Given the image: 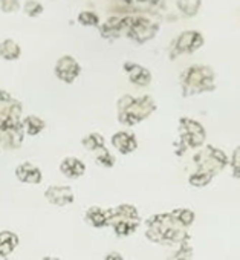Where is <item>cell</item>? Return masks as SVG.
<instances>
[{
    "mask_svg": "<svg viewBox=\"0 0 240 260\" xmlns=\"http://www.w3.org/2000/svg\"><path fill=\"white\" fill-rule=\"evenodd\" d=\"M0 55H2L4 58H8V60H14L20 55V48L10 40L4 42L2 45H0Z\"/></svg>",
    "mask_w": 240,
    "mask_h": 260,
    "instance_id": "obj_18",
    "label": "cell"
},
{
    "mask_svg": "<svg viewBox=\"0 0 240 260\" xmlns=\"http://www.w3.org/2000/svg\"><path fill=\"white\" fill-rule=\"evenodd\" d=\"M16 178L25 184H40L42 182V172L37 166L31 162H23L16 169Z\"/></svg>",
    "mask_w": 240,
    "mask_h": 260,
    "instance_id": "obj_10",
    "label": "cell"
},
{
    "mask_svg": "<svg viewBox=\"0 0 240 260\" xmlns=\"http://www.w3.org/2000/svg\"><path fill=\"white\" fill-rule=\"evenodd\" d=\"M179 134H181L182 144L190 149H197L205 141V128L197 121L190 119V118L181 119Z\"/></svg>",
    "mask_w": 240,
    "mask_h": 260,
    "instance_id": "obj_5",
    "label": "cell"
},
{
    "mask_svg": "<svg viewBox=\"0 0 240 260\" xmlns=\"http://www.w3.org/2000/svg\"><path fill=\"white\" fill-rule=\"evenodd\" d=\"M203 72H205V69H200V68H193L191 71H188V74L185 77V81H184L185 95L202 92L205 89H211L213 87V84H211L213 75L211 74L205 75Z\"/></svg>",
    "mask_w": 240,
    "mask_h": 260,
    "instance_id": "obj_6",
    "label": "cell"
},
{
    "mask_svg": "<svg viewBox=\"0 0 240 260\" xmlns=\"http://www.w3.org/2000/svg\"><path fill=\"white\" fill-rule=\"evenodd\" d=\"M55 72L58 75L60 80L66 81V83H72L78 74H80V66L77 64V61L71 57H63L55 68Z\"/></svg>",
    "mask_w": 240,
    "mask_h": 260,
    "instance_id": "obj_8",
    "label": "cell"
},
{
    "mask_svg": "<svg viewBox=\"0 0 240 260\" xmlns=\"http://www.w3.org/2000/svg\"><path fill=\"white\" fill-rule=\"evenodd\" d=\"M147 226V237L156 243H182L188 239L185 228L172 213L150 217Z\"/></svg>",
    "mask_w": 240,
    "mask_h": 260,
    "instance_id": "obj_1",
    "label": "cell"
},
{
    "mask_svg": "<svg viewBox=\"0 0 240 260\" xmlns=\"http://www.w3.org/2000/svg\"><path fill=\"white\" fill-rule=\"evenodd\" d=\"M172 214L175 216V219H176V220H178L184 228L191 226V225H193V222H194V213H193L191 210H188V208L175 210Z\"/></svg>",
    "mask_w": 240,
    "mask_h": 260,
    "instance_id": "obj_17",
    "label": "cell"
},
{
    "mask_svg": "<svg viewBox=\"0 0 240 260\" xmlns=\"http://www.w3.org/2000/svg\"><path fill=\"white\" fill-rule=\"evenodd\" d=\"M86 220L95 228H102L109 225V211H104L98 207H90L86 213Z\"/></svg>",
    "mask_w": 240,
    "mask_h": 260,
    "instance_id": "obj_12",
    "label": "cell"
},
{
    "mask_svg": "<svg viewBox=\"0 0 240 260\" xmlns=\"http://www.w3.org/2000/svg\"><path fill=\"white\" fill-rule=\"evenodd\" d=\"M194 161H196V166H197V172L203 173V175H208L211 178L217 172H220L228 162L225 153L222 150H219V149L211 147V146L205 147L199 155H196Z\"/></svg>",
    "mask_w": 240,
    "mask_h": 260,
    "instance_id": "obj_4",
    "label": "cell"
},
{
    "mask_svg": "<svg viewBox=\"0 0 240 260\" xmlns=\"http://www.w3.org/2000/svg\"><path fill=\"white\" fill-rule=\"evenodd\" d=\"M99 153L96 155V162L102 167H112L115 164V158L112 156V153L104 147L101 150H98Z\"/></svg>",
    "mask_w": 240,
    "mask_h": 260,
    "instance_id": "obj_19",
    "label": "cell"
},
{
    "mask_svg": "<svg viewBox=\"0 0 240 260\" xmlns=\"http://www.w3.org/2000/svg\"><path fill=\"white\" fill-rule=\"evenodd\" d=\"M211 179H213L211 176L196 172V173H193V175L188 178V182H190L191 185H194V187H205L207 184H210Z\"/></svg>",
    "mask_w": 240,
    "mask_h": 260,
    "instance_id": "obj_20",
    "label": "cell"
},
{
    "mask_svg": "<svg viewBox=\"0 0 240 260\" xmlns=\"http://www.w3.org/2000/svg\"><path fill=\"white\" fill-rule=\"evenodd\" d=\"M238 159H240V153H238V147L234 150V153H232V161H231V164H232V172H234V176L235 178H238L240 176V162H238Z\"/></svg>",
    "mask_w": 240,
    "mask_h": 260,
    "instance_id": "obj_21",
    "label": "cell"
},
{
    "mask_svg": "<svg viewBox=\"0 0 240 260\" xmlns=\"http://www.w3.org/2000/svg\"><path fill=\"white\" fill-rule=\"evenodd\" d=\"M23 125H25V130H26L28 135L36 137V135H39L42 130L45 128V121L40 119V118H37V116H28L23 121Z\"/></svg>",
    "mask_w": 240,
    "mask_h": 260,
    "instance_id": "obj_16",
    "label": "cell"
},
{
    "mask_svg": "<svg viewBox=\"0 0 240 260\" xmlns=\"http://www.w3.org/2000/svg\"><path fill=\"white\" fill-rule=\"evenodd\" d=\"M17 245H19V237L14 233H11V231L0 233V255L11 254Z\"/></svg>",
    "mask_w": 240,
    "mask_h": 260,
    "instance_id": "obj_14",
    "label": "cell"
},
{
    "mask_svg": "<svg viewBox=\"0 0 240 260\" xmlns=\"http://www.w3.org/2000/svg\"><path fill=\"white\" fill-rule=\"evenodd\" d=\"M83 147L89 152H96V150H101L104 149V138L99 135V134H89L83 138L81 141Z\"/></svg>",
    "mask_w": 240,
    "mask_h": 260,
    "instance_id": "obj_15",
    "label": "cell"
},
{
    "mask_svg": "<svg viewBox=\"0 0 240 260\" xmlns=\"http://www.w3.org/2000/svg\"><path fill=\"white\" fill-rule=\"evenodd\" d=\"M155 110V101L150 96L132 98L123 96L118 103V119L126 125H135L146 119Z\"/></svg>",
    "mask_w": 240,
    "mask_h": 260,
    "instance_id": "obj_2",
    "label": "cell"
},
{
    "mask_svg": "<svg viewBox=\"0 0 240 260\" xmlns=\"http://www.w3.org/2000/svg\"><path fill=\"white\" fill-rule=\"evenodd\" d=\"M112 144L119 153H123V155H129V153L135 152L138 147L136 138L127 132H116L112 137Z\"/></svg>",
    "mask_w": 240,
    "mask_h": 260,
    "instance_id": "obj_9",
    "label": "cell"
},
{
    "mask_svg": "<svg viewBox=\"0 0 240 260\" xmlns=\"http://www.w3.org/2000/svg\"><path fill=\"white\" fill-rule=\"evenodd\" d=\"M45 198L57 207H64L74 202V193L66 185H51L45 191Z\"/></svg>",
    "mask_w": 240,
    "mask_h": 260,
    "instance_id": "obj_7",
    "label": "cell"
},
{
    "mask_svg": "<svg viewBox=\"0 0 240 260\" xmlns=\"http://www.w3.org/2000/svg\"><path fill=\"white\" fill-rule=\"evenodd\" d=\"M126 68H127V72H129L130 80L135 84H138V86H147L150 83L152 77H150V72L147 69H144L141 66H136V64H127Z\"/></svg>",
    "mask_w": 240,
    "mask_h": 260,
    "instance_id": "obj_13",
    "label": "cell"
},
{
    "mask_svg": "<svg viewBox=\"0 0 240 260\" xmlns=\"http://www.w3.org/2000/svg\"><path fill=\"white\" fill-rule=\"evenodd\" d=\"M60 170H61V173L66 178H69V179H78V178H81L86 173V166L78 158L69 156V158H64L61 161Z\"/></svg>",
    "mask_w": 240,
    "mask_h": 260,
    "instance_id": "obj_11",
    "label": "cell"
},
{
    "mask_svg": "<svg viewBox=\"0 0 240 260\" xmlns=\"http://www.w3.org/2000/svg\"><path fill=\"white\" fill-rule=\"evenodd\" d=\"M104 260H124V257L119 254V252H109L106 257H104Z\"/></svg>",
    "mask_w": 240,
    "mask_h": 260,
    "instance_id": "obj_23",
    "label": "cell"
},
{
    "mask_svg": "<svg viewBox=\"0 0 240 260\" xmlns=\"http://www.w3.org/2000/svg\"><path fill=\"white\" fill-rule=\"evenodd\" d=\"M109 211V223L118 236H130L140 225V214L133 205L123 204Z\"/></svg>",
    "mask_w": 240,
    "mask_h": 260,
    "instance_id": "obj_3",
    "label": "cell"
},
{
    "mask_svg": "<svg viewBox=\"0 0 240 260\" xmlns=\"http://www.w3.org/2000/svg\"><path fill=\"white\" fill-rule=\"evenodd\" d=\"M173 260H191V249H188L185 245L178 251V254L173 257Z\"/></svg>",
    "mask_w": 240,
    "mask_h": 260,
    "instance_id": "obj_22",
    "label": "cell"
}]
</instances>
